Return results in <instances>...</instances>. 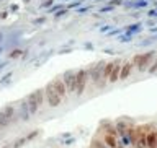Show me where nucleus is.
Wrapping results in <instances>:
<instances>
[{
  "mask_svg": "<svg viewBox=\"0 0 157 148\" xmlns=\"http://www.w3.org/2000/svg\"><path fill=\"white\" fill-rule=\"evenodd\" d=\"M152 59H154V52H146V54H137L132 59V63L139 72L149 70V67L152 65Z\"/></svg>",
  "mask_w": 157,
  "mask_h": 148,
  "instance_id": "obj_2",
  "label": "nucleus"
},
{
  "mask_svg": "<svg viewBox=\"0 0 157 148\" xmlns=\"http://www.w3.org/2000/svg\"><path fill=\"white\" fill-rule=\"evenodd\" d=\"M103 143H105L108 148H118L120 142H118V137H116V135L105 134V135H103Z\"/></svg>",
  "mask_w": 157,
  "mask_h": 148,
  "instance_id": "obj_9",
  "label": "nucleus"
},
{
  "mask_svg": "<svg viewBox=\"0 0 157 148\" xmlns=\"http://www.w3.org/2000/svg\"><path fill=\"white\" fill-rule=\"evenodd\" d=\"M0 129H2V125H0Z\"/></svg>",
  "mask_w": 157,
  "mask_h": 148,
  "instance_id": "obj_13",
  "label": "nucleus"
},
{
  "mask_svg": "<svg viewBox=\"0 0 157 148\" xmlns=\"http://www.w3.org/2000/svg\"><path fill=\"white\" fill-rule=\"evenodd\" d=\"M147 72H149V73H155L157 72V60L152 62V65L149 67V70H147Z\"/></svg>",
  "mask_w": 157,
  "mask_h": 148,
  "instance_id": "obj_12",
  "label": "nucleus"
},
{
  "mask_svg": "<svg viewBox=\"0 0 157 148\" xmlns=\"http://www.w3.org/2000/svg\"><path fill=\"white\" fill-rule=\"evenodd\" d=\"M132 68H134V63H132L131 60L123 62V65H121V75H120V80H126V78L131 75Z\"/></svg>",
  "mask_w": 157,
  "mask_h": 148,
  "instance_id": "obj_8",
  "label": "nucleus"
},
{
  "mask_svg": "<svg viewBox=\"0 0 157 148\" xmlns=\"http://www.w3.org/2000/svg\"><path fill=\"white\" fill-rule=\"evenodd\" d=\"M43 99H44V90L33 91L31 95L26 98V107H28L29 114H36L39 111V107L43 104Z\"/></svg>",
  "mask_w": 157,
  "mask_h": 148,
  "instance_id": "obj_1",
  "label": "nucleus"
},
{
  "mask_svg": "<svg viewBox=\"0 0 157 148\" xmlns=\"http://www.w3.org/2000/svg\"><path fill=\"white\" fill-rule=\"evenodd\" d=\"M52 83V86L56 88V91L61 95V98L64 99V98L67 96V88H66V83H64V78H56L54 81H51Z\"/></svg>",
  "mask_w": 157,
  "mask_h": 148,
  "instance_id": "obj_6",
  "label": "nucleus"
},
{
  "mask_svg": "<svg viewBox=\"0 0 157 148\" xmlns=\"http://www.w3.org/2000/svg\"><path fill=\"white\" fill-rule=\"evenodd\" d=\"M147 148H157V130H147Z\"/></svg>",
  "mask_w": 157,
  "mask_h": 148,
  "instance_id": "obj_10",
  "label": "nucleus"
},
{
  "mask_svg": "<svg viewBox=\"0 0 157 148\" xmlns=\"http://www.w3.org/2000/svg\"><path fill=\"white\" fill-rule=\"evenodd\" d=\"M44 99L48 101V104L51 107H57L62 103V98L56 91V88L52 86V83H48L46 88H44Z\"/></svg>",
  "mask_w": 157,
  "mask_h": 148,
  "instance_id": "obj_3",
  "label": "nucleus"
},
{
  "mask_svg": "<svg viewBox=\"0 0 157 148\" xmlns=\"http://www.w3.org/2000/svg\"><path fill=\"white\" fill-rule=\"evenodd\" d=\"M88 80H90L88 70H85V68H80V70H77V91H75L77 96H82V95H83V91H85V88H87Z\"/></svg>",
  "mask_w": 157,
  "mask_h": 148,
  "instance_id": "obj_4",
  "label": "nucleus"
},
{
  "mask_svg": "<svg viewBox=\"0 0 157 148\" xmlns=\"http://www.w3.org/2000/svg\"><path fill=\"white\" fill-rule=\"evenodd\" d=\"M115 62L116 60L108 62V63H105V67H103V80H105V81H108V78H110L111 70H113V67H115Z\"/></svg>",
  "mask_w": 157,
  "mask_h": 148,
  "instance_id": "obj_11",
  "label": "nucleus"
},
{
  "mask_svg": "<svg viewBox=\"0 0 157 148\" xmlns=\"http://www.w3.org/2000/svg\"><path fill=\"white\" fill-rule=\"evenodd\" d=\"M121 65H123L121 60H116V62H115V67H113V70H111V75H110V78H108V81H110V83H116L118 80H120Z\"/></svg>",
  "mask_w": 157,
  "mask_h": 148,
  "instance_id": "obj_7",
  "label": "nucleus"
},
{
  "mask_svg": "<svg viewBox=\"0 0 157 148\" xmlns=\"http://www.w3.org/2000/svg\"><path fill=\"white\" fill-rule=\"evenodd\" d=\"M64 83H66L67 93H75L77 91V72H67L64 75Z\"/></svg>",
  "mask_w": 157,
  "mask_h": 148,
  "instance_id": "obj_5",
  "label": "nucleus"
}]
</instances>
